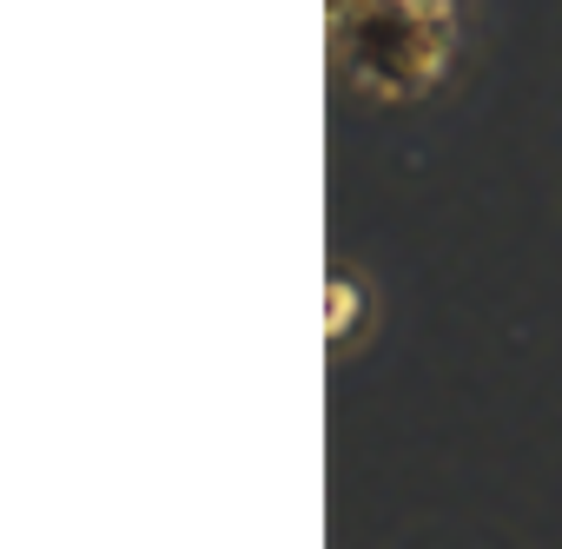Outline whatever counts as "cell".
<instances>
[{
  "mask_svg": "<svg viewBox=\"0 0 562 549\" xmlns=\"http://www.w3.org/2000/svg\"><path fill=\"white\" fill-rule=\"evenodd\" d=\"M378 318H384L378 279L358 271L351 258H331V271H325V351L345 365L351 351H364L378 338Z\"/></svg>",
  "mask_w": 562,
  "mask_h": 549,
  "instance_id": "cell-1",
  "label": "cell"
}]
</instances>
